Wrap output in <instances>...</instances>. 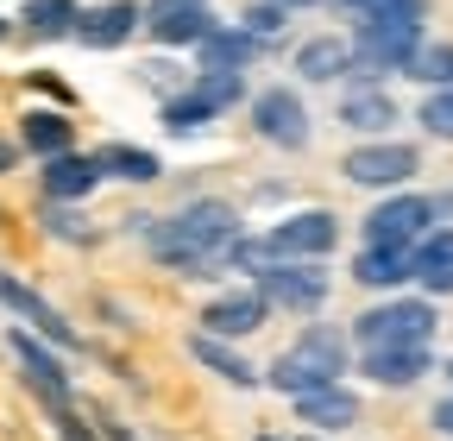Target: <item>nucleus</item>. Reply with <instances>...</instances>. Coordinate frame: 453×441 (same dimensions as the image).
I'll return each mask as SVG.
<instances>
[{"label":"nucleus","instance_id":"1a4fd4ad","mask_svg":"<svg viewBox=\"0 0 453 441\" xmlns=\"http://www.w3.org/2000/svg\"><path fill=\"white\" fill-rule=\"evenodd\" d=\"M252 127H258V139L265 145H283V151H303L309 145V107H303V95L296 89H258L252 95Z\"/></svg>","mask_w":453,"mask_h":441},{"label":"nucleus","instance_id":"2f4dec72","mask_svg":"<svg viewBox=\"0 0 453 441\" xmlns=\"http://www.w3.org/2000/svg\"><path fill=\"white\" fill-rule=\"evenodd\" d=\"M283 26V0H258V7L246 13V32H258V38H271Z\"/></svg>","mask_w":453,"mask_h":441},{"label":"nucleus","instance_id":"473e14b6","mask_svg":"<svg viewBox=\"0 0 453 441\" xmlns=\"http://www.w3.org/2000/svg\"><path fill=\"white\" fill-rule=\"evenodd\" d=\"M428 422H434V435H453V398H441V404L428 410Z\"/></svg>","mask_w":453,"mask_h":441},{"label":"nucleus","instance_id":"9d476101","mask_svg":"<svg viewBox=\"0 0 453 441\" xmlns=\"http://www.w3.org/2000/svg\"><path fill=\"white\" fill-rule=\"evenodd\" d=\"M258 290L271 297V309H321V297H327V278L315 265H296V259H271L265 271H258Z\"/></svg>","mask_w":453,"mask_h":441},{"label":"nucleus","instance_id":"4be33fe9","mask_svg":"<svg viewBox=\"0 0 453 441\" xmlns=\"http://www.w3.org/2000/svg\"><path fill=\"white\" fill-rule=\"evenodd\" d=\"M196 50H202V70H246L258 50H265V38L246 32V26H240V32H226V26H220V32H214L208 44H196Z\"/></svg>","mask_w":453,"mask_h":441},{"label":"nucleus","instance_id":"c9c22d12","mask_svg":"<svg viewBox=\"0 0 453 441\" xmlns=\"http://www.w3.org/2000/svg\"><path fill=\"white\" fill-rule=\"evenodd\" d=\"M283 7H321V0H283Z\"/></svg>","mask_w":453,"mask_h":441},{"label":"nucleus","instance_id":"72a5a7b5","mask_svg":"<svg viewBox=\"0 0 453 441\" xmlns=\"http://www.w3.org/2000/svg\"><path fill=\"white\" fill-rule=\"evenodd\" d=\"M101 435H107V441H139V435H133L127 422H101Z\"/></svg>","mask_w":453,"mask_h":441},{"label":"nucleus","instance_id":"f257e3e1","mask_svg":"<svg viewBox=\"0 0 453 441\" xmlns=\"http://www.w3.org/2000/svg\"><path fill=\"white\" fill-rule=\"evenodd\" d=\"M151 259L170 265V271H183V278H208V265L226 259V246H240V214L234 202H220V196H202V202H183L170 220H151Z\"/></svg>","mask_w":453,"mask_h":441},{"label":"nucleus","instance_id":"393cba45","mask_svg":"<svg viewBox=\"0 0 453 441\" xmlns=\"http://www.w3.org/2000/svg\"><path fill=\"white\" fill-rule=\"evenodd\" d=\"M95 158H101V171L120 177V183H157V177H164L157 151H145V145H101Z\"/></svg>","mask_w":453,"mask_h":441},{"label":"nucleus","instance_id":"dca6fc26","mask_svg":"<svg viewBox=\"0 0 453 441\" xmlns=\"http://www.w3.org/2000/svg\"><path fill=\"white\" fill-rule=\"evenodd\" d=\"M340 127H353V133H390L396 127V101L384 95V82H353L347 95H340Z\"/></svg>","mask_w":453,"mask_h":441},{"label":"nucleus","instance_id":"f704fd0d","mask_svg":"<svg viewBox=\"0 0 453 441\" xmlns=\"http://www.w3.org/2000/svg\"><path fill=\"white\" fill-rule=\"evenodd\" d=\"M7 164H13V145H0V171H7Z\"/></svg>","mask_w":453,"mask_h":441},{"label":"nucleus","instance_id":"bb28decb","mask_svg":"<svg viewBox=\"0 0 453 441\" xmlns=\"http://www.w3.org/2000/svg\"><path fill=\"white\" fill-rule=\"evenodd\" d=\"M208 120H214V107H208L196 89H183V95H170V101H164V127L177 133V139H183V133H202Z\"/></svg>","mask_w":453,"mask_h":441},{"label":"nucleus","instance_id":"20e7f679","mask_svg":"<svg viewBox=\"0 0 453 441\" xmlns=\"http://www.w3.org/2000/svg\"><path fill=\"white\" fill-rule=\"evenodd\" d=\"M428 38H422V19L416 13H384V19H359V32H353V64L372 76V70H403L410 76V64H416V50H422Z\"/></svg>","mask_w":453,"mask_h":441},{"label":"nucleus","instance_id":"423d86ee","mask_svg":"<svg viewBox=\"0 0 453 441\" xmlns=\"http://www.w3.org/2000/svg\"><path fill=\"white\" fill-rule=\"evenodd\" d=\"M428 234H434V202L428 196H384L365 214V246H403V252H416Z\"/></svg>","mask_w":453,"mask_h":441},{"label":"nucleus","instance_id":"4468645a","mask_svg":"<svg viewBox=\"0 0 453 441\" xmlns=\"http://www.w3.org/2000/svg\"><path fill=\"white\" fill-rule=\"evenodd\" d=\"M139 26H145V7H133V0H101V7H82L76 38L88 50H113V44H127Z\"/></svg>","mask_w":453,"mask_h":441},{"label":"nucleus","instance_id":"f03ea898","mask_svg":"<svg viewBox=\"0 0 453 441\" xmlns=\"http://www.w3.org/2000/svg\"><path fill=\"white\" fill-rule=\"evenodd\" d=\"M340 372H347V335L340 328H303L296 347H283L265 372L271 391L283 398H309V391H327V384H340Z\"/></svg>","mask_w":453,"mask_h":441},{"label":"nucleus","instance_id":"6ab92c4d","mask_svg":"<svg viewBox=\"0 0 453 441\" xmlns=\"http://www.w3.org/2000/svg\"><path fill=\"white\" fill-rule=\"evenodd\" d=\"M101 177H107V171H101V158L64 151V158H50V164H44V196H50V202H82Z\"/></svg>","mask_w":453,"mask_h":441},{"label":"nucleus","instance_id":"7ed1b4c3","mask_svg":"<svg viewBox=\"0 0 453 441\" xmlns=\"http://www.w3.org/2000/svg\"><path fill=\"white\" fill-rule=\"evenodd\" d=\"M434 297H390V303H372L359 321H353V341L372 353V347H428L434 341Z\"/></svg>","mask_w":453,"mask_h":441},{"label":"nucleus","instance_id":"f3484780","mask_svg":"<svg viewBox=\"0 0 453 441\" xmlns=\"http://www.w3.org/2000/svg\"><path fill=\"white\" fill-rule=\"evenodd\" d=\"M410 271L422 297H453V228H434L416 252H410Z\"/></svg>","mask_w":453,"mask_h":441},{"label":"nucleus","instance_id":"2eb2a0df","mask_svg":"<svg viewBox=\"0 0 453 441\" xmlns=\"http://www.w3.org/2000/svg\"><path fill=\"white\" fill-rule=\"evenodd\" d=\"M359 372H365L372 384H384V391H410L422 372H434V353H428V347H372V353L359 360Z\"/></svg>","mask_w":453,"mask_h":441},{"label":"nucleus","instance_id":"7c9ffc66","mask_svg":"<svg viewBox=\"0 0 453 441\" xmlns=\"http://www.w3.org/2000/svg\"><path fill=\"white\" fill-rule=\"evenodd\" d=\"M50 422H57V441H107L101 422H82L76 410H50Z\"/></svg>","mask_w":453,"mask_h":441},{"label":"nucleus","instance_id":"a211bd4d","mask_svg":"<svg viewBox=\"0 0 453 441\" xmlns=\"http://www.w3.org/2000/svg\"><path fill=\"white\" fill-rule=\"evenodd\" d=\"M296 422H309V429H321V435H340V429L359 422V398L347 391V384L309 391V398H296Z\"/></svg>","mask_w":453,"mask_h":441},{"label":"nucleus","instance_id":"aec40b11","mask_svg":"<svg viewBox=\"0 0 453 441\" xmlns=\"http://www.w3.org/2000/svg\"><path fill=\"white\" fill-rule=\"evenodd\" d=\"M359 64H353V44L347 38H309L303 50H296V76L303 82H340V76H353Z\"/></svg>","mask_w":453,"mask_h":441},{"label":"nucleus","instance_id":"39448f33","mask_svg":"<svg viewBox=\"0 0 453 441\" xmlns=\"http://www.w3.org/2000/svg\"><path fill=\"white\" fill-rule=\"evenodd\" d=\"M7 347H13V360L26 366V391H32L44 410H70V391H76V384H70V366L50 353L57 341H44L38 328H13Z\"/></svg>","mask_w":453,"mask_h":441},{"label":"nucleus","instance_id":"b1692460","mask_svg":"<svg viewBox=\"0 0 453 441\" xmlns=\"http://www.w3.org/2000/svg\"><path fill=\"white\" fill-rule=\"evenodd\" d=\"M19 139H26V151H38V158H64V151H70V120L57 114V107H32V114L19 120Z\"/></svg>","mask_w":453,"mask_h":441},{"label":"nucleus","instance_id":"6e6552de","mask_svg":"<svg viewBox=\"0 0 453 441\" xmlns=\"http://www.w3.org/2000/svg\"><path fill=\"white\" fill-rule=\"evenodd\" d=\"M334 246H340V214H327V208H296L265 234L271 259H321Z\"/></svg>","mask_w":453,"mask_h":441},{"label":"nucleus","instance_id":"cd10ccee","mask_svg":"<svg viewBox=\"0 0 453 441\" xmlns=\"http://www.w3.org/2000/svg\"><path fill=\"white\" fill-rule=\"evenodd\" d=\"M410 76L428 82V89H453V44H422L416 64H410Z\"/></svg>","mask_w":453,"mask_h":441},{"label":"nucleus","instance_id":"4c0bfd02","mask_svg":"<svg viewBox=\"0 0 453 441\" xmlns=\"http://www.w3.org/2000/svg\"><path fill=\"white\" fill-rule=\"evenodd\" d=\"M447 378H453V360H447Z\"/></svg>","mask_w":453,"mask_h":441},{"label":"nucleus","instance_id":"ddd939ff","mask_svg":"<svg viewBox=\"0 0 453 441\" xmlns=\"http://www.w3.org/2000/svg\"><path fill=\"white\" fill-rule=\"evenodd\" d=\"M145 32L157 44H208L220 26H214V13L202 7V0H157V7L145 13Z\"/></svg>","mask_w":453,"mask_h":441},{"label":"nucleus","instance_id":"a878e982","mask_svg":"<svg viewBox=\"0 0 453 441\" xmlns=\"http://www.w3.org/2000/svg\"><path fill=\"white\" fill-rule=\"evenodd\" d=\"M26 32L32 38H64V32H76V19H82V7L76 0H26Z\"/></svg>","mask_w":453,"mask_h":441},{"label":"nucleus","instance_id":"e433bc0d","mask_svg":"<svg viewBox=\"0 0 453 441\" xmlns=\"http://www.w3.org/2000/svg\"><path fill=\"white\" fill-rule=\"evenodd\" d=\"M0 38H7V19H0Z\"/></svg>","mask_w":453,"mask_h":441},{"label":"nucleus","instance_id":"9b49d317","mask_svg":"<svg viewBox=\"0 0 453 441\" xmlns=\"http://www.w3.org/2000/svg\"><path fill=\"white\" fill-rule=\"evenodd\" d=\"M265 315H271V297H265V290H226V297H214V303L202 309V335H214V341H246V335H258V328H265Z\"/></svg>","mask_w":453,"mask_h":441},{"label":"nucleus","instance_id":"f8f14e48","mask_svg":"<svg viewBox=\"0 0 453 441\" xmlns=\"http://www.w3.org/2000/svg\"><path fill=\"white\" fill-rule=\"evenodd\" d=\"M0 303H7L13 315H26V321L38 328L44 341H57V347H76V328H70V315L57 309V303H44V297H38L26 278H13L7 265H0Z\"/></svg>","mask_w":453,"mask_h":441},{"label":"nucleus","instance_id":"c85d7f7f","mask_svg":"<svg viewBox=\"0 0 453 441\" xmlns=\"http://www.w3.org/2000/svg\"><path fill=\"white\" fill-rule=\"evenodd\" d=\"M416 120L428 139H453V89H428L422 107H416Z\"/></svg>","mask_w":453,"mask_h":441},{"label":"nucleus","instance_id":"c756f323","mask_svg":"<svg viewBox=\"0 0 453 441\" xmlns=\"http://www.w3.org/2000/svg\"><path fill=\"white\" fill-rule=\"evenodd\" d=\"M347 13H359V19H384V13H416L422 19V0H340Z\"/></svg>","mask_w":453,"mask_h":441},{"label":"nucleus","instance_id":"0eeeda50","mask_svg":"<svg viewBox=\"0 0 453 441\" xmlns=\"http://www.w3.org/2000/svg\"><path fill=\"white\" fill-rule=\"evenodd\" d=\"M340 171H347V183H359V190H403L422 171V158L403 139H372V145H353Z\"/></svg>","mask_w":453,"mask_h":441},{"label":"nucleus","instance_id":"5701e85b","mask_svg":"<svg viewBox=\"0 0 453 441\" xmlns=\"http://www.w3.org/2000/svg\"><path fill=\"white\" fill-rule=\"evenodd\" d=\"M189 353H196L214 378L240 384V391H246V384H258V372L246 366V353H240V347H226V341H214V335H189Z\"/></svg>","mask_w":453,"mask_h":441},{"label":"nucleus","instance_id":"412c9836","mask_svg":"<svg viewBox=\"0 0 453 441\" xmlns=\"http://www.w3.org/2000/svg\"><path fill=\"white\" fill-rule=\"evenodd\" d=\"M353 278H359L365 290H396L403 278H416V271H410V252H403V246H365V252L353 259Z\"/></svg>","mask_w":453,"mask_h":441}]
</instances>
